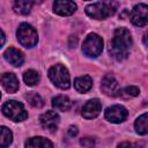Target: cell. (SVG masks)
<instances>
[{
    "label": "cell",
    "instance_id": "11",
    "mask_svg": "<svg viewBox=\"0 0 148 148\" xmlns=\"http://www.w3.org/2000/svg\"><path fill=\"white\" fill-rule=\"evenodd\" d=\"M53 10L59 15L68 16L76 10V3L69 0H58L53 2Z\"/></svg>",
    "mask_w": 148,
    "mask_h": 148
},
{
    "label": "cell",
    "instance_id": "1",
    "mask_svg": "<svg viewBox=\"0 0 148 148\" xmlns=\"http://www.w3.org/2000/svg\"><path fill=\"white\" fill-rule=\"evenodd\" d=\"M133 44L130 31L125 28H118L114 30L113 37L110 42L109 52L117 60H124L127 58L131 46Z\"/></svg>",
    "mask_w": 148,
    "mask_h": 148
},
{
    "label": "cell",
    "instance_id": "6",
    "mask_svg": "<svg viewBox=\"0 0 148 148\" xmlns=\"http://www.w3.org/2000/svg\"><path fill=\"white\" fill-rule=\"evenodd\" d=\"M103 50V40L96 34H90L87 36L82 44V52L90 58H96L101 54Z\"/></svg>",
    "mask_w": 148,
    "mask_h": 148
},
{
    "label": "cell",
    "instance_id": "3",
    "mask_svg": "<svg viewBox=\"0 0 148 148\" xmlns=\"http://www.w3.org/2000/svg\"><path fill=\"white\" fill-rule=\"evenodd\" d=\"M49 77L60 89H68L71 86L69 73L67 68L60 64L54 65L49 69Z\"/></svg>",
    "mask_w": 148,
    "mask_h": 148
},
{
    "label": "cell",
    "instance_id": "8",
    "mask_svg": "<svg viewBox=\"0 0 148 148\" xmlns=\"http://www.w3.org/2000/svg\"><path fill=\"white\" fill-rule=\"evenodd\" d=\"M127 110L123 105H112L105 110V118L114 124L123 123L127 118Z\"/></svg>",
    "mask_w": 148,
    "mask_h": 148
},
{
    "label": "cell",
    "instance_id": "28",
    "mask_svg": "<svg viewBox=\"0 0 148 148\" xmlns=\"http://www.w3.org/2000/svg\"><path fill=\"white\" fill-rule=\"evenodd\" d=\"M0 98H1V94H0Z\"/></svg>",
    "mask_w": 148,
    "mask_h": 148
},
{
    "label": "cell",
    "instance_id": "5",
    "mask_svg": "<svg viewBox=\"0 0 148 148\" xmlns=\"http://www.w3.org/2000/svg\"><path fill=\"white\" fill-rule=\"evenodd\" d=\"M17 39L22 46L32 47L38 42V35L35 28H32L30 24L22 23L17 29Z\"/></svg>",
    "mask_w": 148,
    "mask_h": 148
},
{
    "label": "cell",
    "instance_id": "7",
    "mask_svg": "<svg viewBox=\"0 0 148 148\" xmlns=\"http://www.w3.org/2000/svg\"><path fill=\"white\" fill-rule=\"evenodd\" d=\"M131 22L136 27H145L147 24L148 20V7L146 3H139L136 5L131 14H130Z\"/></svg>",
    "mask_w": 148,
    "mask_h": 148
},
{
    "label": "cell",
    "instance_id": "4",
    "mask_svg": "<svg viewBox=\"0 0 148 148\" xmlns=\"http://www.w3.org/2000/svg\"><path fill=\"white\" fill-rule=\"evenodd\" d=\"M3 114L13 121H22L28 117V112L25 111L22 103L16 101H8L2 105Z\"/></svg>",
    "mask_w": 148,
    "mask_h": 148
},
{
    "label": "cell",
    "instance_id": "24",
    "mask_svg": "<svg viewBox=\"0 0 148 148\" xmlns=\"http://www.w3.org/2000/svg\"><path fill=\"white\" fill-rule=\"evenodd\" d=\"M80 143L86 148H92L94 145H95V140L92 138H84L80 141Z\"/></svg>",
    "mask_w": 148,
    "mask_h": 148
},
{
    "label": "cell",
    "instance_id": "27",
    "mask_svg": "<svg viewBox=\"0 0 148 148\" xmlns=\"http://www.w3.org/2000/svg\"><path fill=\"white\" fill-rule=\"evenodd\" d=\"M5 42H6V37H5V34L2 32V30L0 29V47L5 44Z\"/></svg>",
    "mask_w": 148,
    "mask_h": 148
},
{
    "label": "cell",
    "instance_id": "16",
    "mask_svg": "<svg viewBox=\"0 0 148 148\" xmlns=\"http://www.w3.org/2000/svg\"><path fill=\"white\" fill-rule=\"evenodd\" d=\"M25 148H53V145L50 140L43 136H35L25 142Z\"/></svg>",
    "mask_w": 148,
    "mask_h": 148
},
{
    "label": "cell",
    "instance_id": "20",
    "mask_svg": "<svg viewBox=\"0 0 148 148\" xmlns=\"http://www.w3.org/2000/svg\"><path fill=\"white\" fill-rule=\"evenodd\" d=\"M147 113H143V114H141L136 120H135V124H134V126H135V131H136V133H139V134H141V135H145V134H147V132H148V125H147Z\"/></svg>",
    "mask_w": 148,
    "mask_h": 148
},
{
    "label": "cell",
    "instance_id": "13",
    "mask_svg": "<svg viewBox=\"0 0 148 148\" xmlns=\"http://www.w3.org/2000/svg\"><path fill=\"white\" fill-rule=\"evenodd\" d=\"M3 57H5V59L7 60V62H9L10 65H13V66H15V67L21 66V65L23 64V61H24L23 53H22L20 50L15 49V47H9V49H7V50L5 51V53H3Z\"/></svg>",
    "mask_w": 148,
    "mask_h": 148
},
{
    "label": "cell",
    "instance_id": "15",
    "mask_svg": "<svg viewBox=\"0 0 148 148\" xmlns=\"http://www.w3.org/2000/svg\"><path fill=\"white\" fill-rule=\"evenodd\" d=\"M52 106L59 111H68L72 106L71 99L65 95H58L52 98Z\"/></svg>",
    "mask_w": 148,
    "mask_h": 148
},
{
    "label": "cell",
    "instance_id": "25",
    "mask_svg": "<svg viewBox=\"0 0 148 148\" xmlns=\"http://www.w3.org/2000/svg\"><path fill=\"white\" fill-rule=\"evenodd\" d=\"M118 148H138V146L132 142H121L118 146Z\"/></svg>",
    "mask_w": 148,
    "mask_h": 148
},
{
    "label": "cell",
    "instance_id": "21",
    "mask_svg": "<svg viewBox=\"0 0 148 148\" xmlns=\"http://www.w3.org/2000/svg\"><path fill=\"white\" fill-rule=\"evenodd\" d=\"M39 74L34 69H28L23 74V80L27 83V86H36L39 82Z\"/></svg>",
    "mask_w": 148,
    "mask_h": 148
},
{
    "label": "cell",
    "instance_id": "10",
    "mask_svg": "<svg viewBox=\"0 0 148 148\" xmlns=\"http://www.w3.org/2000/svg\"><path fill=\"white\" fill-rule=\"evenodd\" d=\"M39 121H40V125L43 128L53 132L58 128V124L60 121V118L56 111H46L45 113H43L40 116Z\"/></svg>",
    "mask_w": 148,
    "mask_h": 148
},
{
    "label": "cell",
    "instance_id": "22",
    "mask_svg": "<svg viewBox=\"0 0 148 148\" xmlns=\"http://www.w3.org/2000/svg\"><path fill=\"white\" fill-rule=\"evenodd\" d=\"M27 101L29 102L30 105H32L34 108H42L44 105V101L42 98V96L35 91H30L25 95Z\"/></svg>",
    "mask_w": 148,
    "mask_h": 148
},
{
    "label": "cell",
    "instance_id": "26",
    "mask_svg": "<svg viewBox=\"0 0 148 148\" xmlns=\"http://www.w3.org/2000/svg\"><path fill=\"white\" fill-rule=\"evenodd\" d=\"M68 134H69L71 136L76 135V134H77V127H76V126H71L69 130H68Z\"/></svg>",
    "mask_w": 148,
    "mask_h": 148
},
{
    "label": "cell",
    "instance_id": "14",
    "mask_svg": "<svg viewBox=\"0 0 148 148\" xmlns=\"http://www.w3.org/2000/svg\"><path fill=\"white\" fill-rule=\"evenodd\" d=\"M0 82L8 92H15L18 89V80L13 73H3L0 76Z\"/></svg>",
    "mask_w": 148,
    "mask_h": 148
},
{
    "label": "cell",
    "instance_id": "23",
    "mask_svg": "<svg viewBox=\"0 0 148 148\" xmlns=\"http://www.w3.org/2000/svg\"><path fill=\"white\" fill-rule=\"evenodd\" d=\"M139 92H140V90H139L138 87H135V86H130V87L124 88V89L119 92V95H121L124 98H131V97L138 96Z\"/></svg>",
    "mask_w": 148,
    "mask_h": 148
},
{
    "label": "cell",
    "instance_id": "9",
    "mask_svg": "<svg viewBox=\"0 0 148 148\" xmlns=\"http://www.w3.org/2000/svg\"><path fill=\"white\" fill-rule=\"evenodd\" d=\"M101 89L106 96H111V97L118 96L120 92L119 84L112 75H105L103 77L102 83H101Z\"/></svg>",
    "mask_w": 148,
    "mask_h": 148
},
{
    "label": "cell",
    "instance_id": "2",
    "mask_svg": "<svg viewBox=\"0 0 148 148\" xmlns=\"http://www.w3.org/2000/svg\"><path fill=\"white\" fill-rule=\"evenodd\" d=\"M117 9V3L112 1L94 2L86 7V13L88 16L96 20H105L106 17L114 14Z\"/></svg>",
    "mask_w": 148,
    "mask_h": 148
},
{
    "label": "cell",
    "instance_id": "12",
    "mask_svg": "<svg viewBox=\"0 0 148 148\" xmlns=\"http://www.w3.org/2000/svg\"><path fill=\"white\" fill-rule=\"evenodd\" d=\"M102 110V104L97 98L89 99L82 108V116L87 119L96 118Z\"/></svg>",
    "mask_w": 148,
    "mask_h": 148
},
{
    "label": "cell",
    "instance_id": "19",
    "mask_svg": "<svg viewBox=\"0 0 148 148\" xmlns=\"http://www.w3.org/2000/svg\"><path fill=\"white\" fill-rule=\"evenodd\" d=\"M13 134L10 130L6 126L0 127V148H6L12 143Z\"/></svg>",
    "mask_w": 148,
    "mask_h": 148
},
{
    "label": "cell",
    "instance_id": "17",
    "mask_svg": "<svg viewBox=\"0 0 148 148\" xmlns=\"http://www.w3.org/2000/svg\"><path fill=\"white\" fill-rule=\"evenodd\" d=\"M74 87L80 92H86L92 87V79L89 75L79 76L74 80Z\"/></svg>",
    "mask_w": 148,
    "mask_h": 148
},
{
    "label": "cell",
    "instance_id": "18",
    "mask_svg": "<svg viewBox=\"0 0 148 148\" xmlns=\"http://www.w3.org/2000/svg\"><path fill=\"white\" fill-rule=\"evenodd\" d=\"M32 7V2L31 1H27V0H20V1H15L13 9L15 13L21 14V15H27L30 13Z\"/></svg>",
    "mask_w": 148,
    "mask_h": 148
}]
</instances>
